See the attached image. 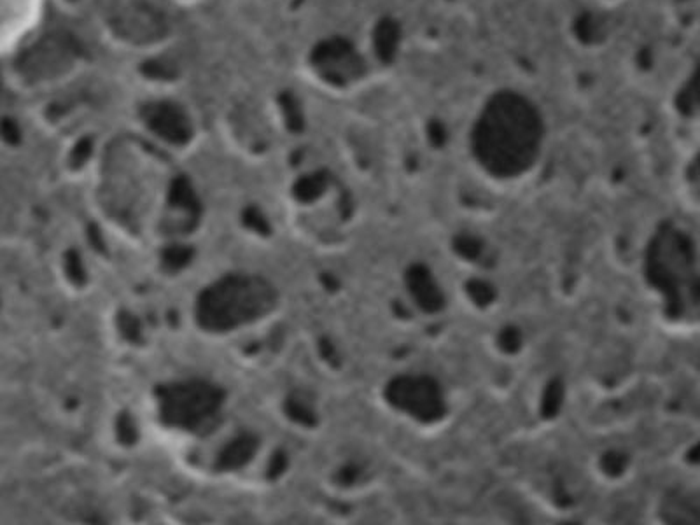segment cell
Segmentation results:
<instances>
[{"mask_svg": "<svg viewBox=\"0 0 700 525\" xmlns=\"http://www.w3.org/2000/svg\"><path fill=\"white\" fill-rule=\"evenodd\" d=\"M105 27L112 41L147 53L163 48V41H167V23L149 7H121L105 21Z\"/></svg>", "mask_w": 700, "mask_h": 525, "instance_id": "obj_2", "label": "cell"}, {"mask_svg": "<svg viewBox=\"0 0 700 525\" xmlns=\"http://www.w3.org/2000/svg\"><path fill=\"white\" fill-rule=\"evenodd\" d=\"M181 2H189L191 4V2H198V0H181Z\"/></svg>", "mask_w": 700, "mask_h": 525, "instance_id": "obj_5", "label": "cell"}, {"mask_svg": "<svg viewBox=\"0 0 700 525\" xmlns=\"http://www.w3.org/2000/svg\"><path fill=\"white\" fill-rule=\"evenodd\" d=\"M46 0H0V56L13 55L34 34Z\"/></svg>", "mask_w": 700, "mask_h": 525, "instance_id": "obj_4", "label": "cell"}, {"mask_svg": "<svg viewBox=\"0 0 700 525\" xmlns=\"http://www.w3.org/2000/svg\"><path fill=\"white\" fill-rule=\"evenodd\" d=\"M140 121L147 130L170 144H188L193 139L195 125L186 105L170 95H154L139 109Z\"/></svg>", "mask_w": 700, "mask_h": 525, "instance_id": "obj_3", "label": "cell"}, {"mask_svg": "<svg viewBox=\"0 0 700 525\" xmlns=\"http://www.w3.org/2000/svg\"><path fill=\"white\" fill-rule=\"evenodd\" d=\"M25 48V77L34 88L48 90L69 83L83 69V53L67 34H49L37 41L21 44Z\"/></svg>", "mask_w": 700, "mask_h": 525, "instance_id": "obj_1", "label": "cell"}]
</instances>
